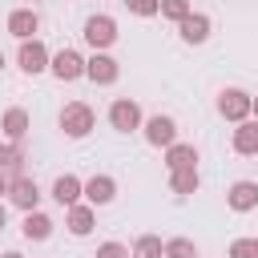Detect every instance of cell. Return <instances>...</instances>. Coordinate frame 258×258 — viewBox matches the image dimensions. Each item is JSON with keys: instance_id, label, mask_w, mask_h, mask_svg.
<instances>
[{"instance_id": "e0dca14e", "label": "cell", "mask_w": 258, "mask_h": 258, "mask_svg": "<svg viewBox=\"0 0 258 258\" xmlns=\"http://www.w3.org/2000/svg\"><path fill=\"white\" fill-rule=\"evenodd\" d=\"M24 169V149L20 145H0V177H8V181H16V177H24L20 173Z\"/></svg>"}, {"instance_id": "5b68a950", "label": "cell", "mask_w": 258, "mask_h": 258, "mask_svg": "<svg viewBox=\"0 0 258 258\" xmlns=\"http://www.w3.org/2000/svg\"><path fill=\"white\" fill-rule=\"evenodd\" d=\"M141 129H145V141H149V145H157V149H161V145H165V149H169V145H177V121H173V117H165V113H153Z\"/></svg>"}, {"instance_id": "8fae6325", "label": "cell", "mask_w": 258, "mask_h": 258, "mask_svg": "<svg viewBox=\"0 0 258 258\" xmlns=\"http://www.w3.org/2000/svg\"><path fill=\"white\" fill-rule=\"evenodd\" d=\"M52 198H56L64 210H73V206H81V198H85V181L73 177V173H60V177L52 181Z\"/></svg>"}, {"instance_id": "277c9868", "label": "cell", "mask_w": 258, "mask_h": 258, "mask_svg": "<svg viewBox=\"0 0 258 258\" xmlns=\"http://www.w3.org/2000/svg\"><path fill=\"white\" fill-rule=\"evenodd\" d=\"M85 40L93 44V52H105V48L117 40V20L105 16V12H101V16H89V20H85Z\"/></svg>"}, {"instance_id": "d6a6232c", "label": "cell", "mask_w": 258, "mask_h": 258, "mask_svg": "<svg viewBox=\"0 0 258 258\" xmlns=\"http://www.w3.org/2000/svg\"><path fill=\"white\" fill-rule=\"evenodd\" d=\"M32 4H40V0H32Z\"/></svg>"}, {"instance_id": "7402d4cb", "label": "cell", "mask_w": 258, "mask_h": 258, "mask_svg": "<svg viewBox=\"0 0 258 258\" xmlns=\"http://www.w3.org/2000/svg\"><path fill=\"white\" fill-rule=\"evenodd\" d=\"M133 258H165V242L157 234H141L133 242Z\"/></svg>"}, {"instance_id": "4fadbf2b", "label": "cell", "mask_w": 258, "mask_h": 258, "mask_svg": "<svg viewBox=\"0 0 258 258\" xmlns=\"http://www.w3.org/2000/svg\"><path fill=\"white\" fill-rule=\"evenodd\" d=\"M210 28H214V24H210L206 12H189V16L177 24V32H181L185 44H206V40H210Z\"/></svg>"}, {"instance_id": "ffe728a7", "label": "cell", "mask_w": 258, "mask_h": 258, "mask_svg": "<svg viewBox=\"0 0 258 258\" xmlns=\"http://www.w3.org/2000/svg\"><path fill=\"white\" fill-rule=\"evenodd\" d=\"M93 222H97V210L85 202V206H73L69 210V230L77 234V238H85V234H93Z\"/></svg>"}, {"instance_id": "d4e9b609", "label": "cell", "mask_w": 258, "mask_h": 258, "mask_svg": "<svg viewBox=\"0 0 258 258\" xmlns=\"http://www.w3.org/2000/svg\"><path fill=\"white\" fill-rule=\"evenodd\" d=\"M230 258H258V238H234Z\"/></svg>"}, {"instance_id": "7c38bea8", "label": "cell", "mask_w": 258, "mask_h": 258, "mask_svg": "<svg viewBox=\"0 0 258 258\" xmlns=\"http://www.w3.org/2000/svg\"><path fill=\"white\" fill-rule=\"evenodd\" d=\"M226 206H230L234 214L254 210V206H258V181H234V185L226 189Z\"/></svg>"}, {"instance_id": "6da1fadb", "label": "cell", "mask_w": 258, "mask_h": 258, "mask_svg": "<svg viewBox=\"0 0 258 258\" xmlns=\"http://www.w3.org/2000/svg\"><path fill=\"white\" fill-rule=\"evenodd\" d=\"M250 109H254V97H250L246 89H222V93H218V113H222L226 121L242 125V121H250Z\"/></svg>"}, {"instance_id": "4316f807", "label": "cell", "mask_w": 258, "mask_h": 258, "mask_svg": "<svg viewBox=\"0 0 258 258\" xmlns=\"http://www.w3.org/2000/svg\"><path fill=\"white\" fill-rule=\"evenodd\" d=\"M97 258H129V250L121 242H105V246H97Z\"/></svg>"}, {"instance_id": "cb8c5ba5", "label": "cell", "mask_w": 258, "mask_h": 258, "mask_svg": "<svg viewBox=\"0 0 258 258\" xmlns=\"http://www.w3.org/2000/svg\"><path fill=\"white\" fill-rule=\"evenodd\" d=\"M165 258H198V246L189 238H169L165 242Z\"/></svg>"}, {"instance_id": "8992f818", "label": "cell", "mask_w": 258, "mask_h": 258, "mask_svg": "<svg viewBox=\"0 0 258 258\" xmlns=\"http://www.w3.org/2000/svg\"><path fill=\"white\" fill-rule=\"evenodd\" d=\"M16 64L28 73V77H36V73H44L48 64H52V56H48V48L40 44V40H20V52H16Z\"/></svg>"}, {"instance_id": "2e32d148", "label": "cell", "mask_w": 258, "mask_h": 258, "mask_svg": "<svg viewBox=\"0 0 258 258\" xmlns=\"http://www.w3.org/2000/svg\"><path fill=\"white\" fill-rule=\"evenodd\" d=\"M165 169H169V173H173V169H198V149L185 145V141L169 145V149H165Z\"/></svg>"}, {"instance_id": "1f68e13d", "label": "cell", "mask_w": 258, "mask_h": 258, "mask_svg": "<svg viewBox=\"0 0 258 258\" xmlns=\"http://www.w3.org/2000/svg\"><path fill=\"white\" fill-rule=\"evenodd\" d=\"M0 73H4V52H0Z\"/></svg>"}, {"instance_id": "484cf974", "label": "cell", "mask_w": 258, "mask_h": 258, "mask_svg": "<svg viewBox=\"0 0 258 258\" xmlns=\"http://www.w3.org/2000/svg\"><path fill=\"white\" fill-rule=\"evenodd\" d=\"M133 16H157L161 12V0H125Z\"/></svg>"}, {"instance_id": "9a60e30c", "label": "cell", "mask_w": 258, "mask_h": 258, "mask_svg": "<svg viewBox=\"0 0 258 258\" xmlns=\"http://www.w3.org/2000/svg\"><path fill=\"white\" fill-rule=\"evenodd\" d=\"M0 129H4V137H8L12 145H20V141L28 137V113H24V109H8V113L0 117Z\"/></svg>"}, {"instance_id": "f1b7e54d", "label": "cell", "mask_w": 258, "mask_h": 258, "mask_svg": "<svg viewBox=\"0 0 258 258\" xmlns=\"http://www.w3.org/2000/svg\"><path fill=\"white\" fill-rule=\"evenodd\" d=\"M8 185H12V181H8V177H0V198L8 194Z\"/></svg>"}, {"instance_id": "d6986e66", "label": "cell", "mask_w": 258, "mask_h": 258, "mask_svg": "<svg viewBox=\"0 0 258 258\" xmlns=\"http://www.w3.org/2000/svg\"><path fill=\"white\" fill-rule=\"evenodd\" d=\"M234 153H250V157H258V121H254V117L242 121V125L234 129Z\"/></svg>"}, {"instance_id": "5bb4252c", "label": "cell", "mask_w": 258, "mask_h": 258, "mask_svg": "<svg viewBox=\"0 0 258 258\" xmlns=\"http://www.w3.org/2000/svg\"><path fill=\"white\" fill-rule=\"evenodd\" d=\"M8 198H12V206H16V210L32 214V210H36V202H40V189H36V181H32V177H16V181L8 185Z\"/></svg>"}, {"instance_id": "9c48e42d", "label": "cell", "mask_w": 258, "mask_h": 258, "mask_svg": "<svg viewBox=\"0 0 258 258\" xmlns=\"http://www.w3.org/2000/svg\"><path fill=\"white\" fill-rule=\"evenodd\" d=\"M117 198V181L109 177V173H93L89 181H85V202L97 210V206H109Z\"/></svg>"}, {"instance_id": "83f0119b", "label": "cell", "mask_w": 258, "mask_h": 258, "mask_svg": "<svg viewBox=\"0 0 258 258\" xmlns=\"http://www.w3.org/2000/svg\"><path fill=\"white\" fill-rule=\"evenodd\" d=\"M4 230H8V210L0 206V234H4Z\"/></svg>"}, {"instance_id": "f546056e", "label": "cell", "mask_w": 258, "mask_h": 258, "mask_svg": "<svg viewBox=\"0 0 258 258\" xmlns=\"http://www.w3.org/2000/svg\"><path fill=\"white\" fill-rule=\"evenodd\" d=\"M0 258H24V254H20V250H8V254H0Z\"/></svg>"}, {"instance_id": "44dd1931", "label": "cell", "mask_w": 258, "mask_h": 258, "mask_svg": "<svg viewBox=\"0 0 258 258\" xmlns=\"http://www.w3.org/2000/svg\"><path fill=\"white\" fill-rule=\"evenodd\" d=\"M198 185H202V177H198V169H173L169 173V189L173 194H198Z\"/></svg>"}, {"instance_id": "ac0fdd59", "label": "cell", "mask_w": 258, "mask_h": 258, "mask_svg": "<svg viewBox=\"0 0 258 258\" xmlns=\"http://www.w3.org/2000/svg\"><path fill=\"white\" fill-rule=\"evenodd\" d=\"M20 234H24L28 242H44V238L52 234V218H48V214H40V210H32V214H24Z\"/></svg>"}, {"instance_id": "30bf717a", "label": "cell", "mask_w": 258, "mask_h": 258, "mask_svg": "<svg viewBox=\"0 0 258 258\" xmlns=\"http://www.w3.org/2000/svg\"><path fill=\"white\" fill-rule=\"evenodd\" d=\"M8 32H12L16 40H36V32H40L36 8H16V12L8 16Z\"/></svg>"}, {"instance_id": "3957f363", "label": "cell", "mask_w": 258, "mask_h": 258, "mask_svg": "<svg viewBox=\"0 0 258 258\" xmlns=\"http://www.w3.org/2000/svg\"><path fill=\"white\" fill-rule=\"evenodd\" d=\"M109 125H113L117 133H133V129H141V105H137L133 97H117V101L109 105Z\"/></svg>"}, {"instance_id": "ba28073f", "label": "cell", "mask_w": 258, "mask_h": 258, "mask_svg": "<svg viewBox=\"0 0 258 258\" xmlns=\"http://www.w3.org/2000/svg\"><path fill=\"white\" fill-rule=\"evenodd\" d=\"M85 77H89L93 85H113V81L121 77V64H117L109 52H93V56L85 60Z\"/></svg>"}, {"instance_id": "52a82bcc", "label": "cell", "mask_w": 258, "mask_h": 258, "mask_svg": "<svg viewBox=\"0 0 258 258\" xmlns=\"http://www.w3.org/2000/svg\"><path fill=\"white\" fill-rule=\"evenodd\" d=\"M48 73H52L56 81H77V77H85V56H81L77 48H60V52L52 56Z\"/></svg>"}, {"instance_id": "603a6c76", "label": "cell", "mask_w": 258, "mask_h": 258, "mask_svg": "<svg viewBox=\"0 0 258 258\" xmlns=\"http://www.w3.org/2000/svg\"><path fill=\"white\" fill-rule=\"evenodd\" d=\"M189 12H194V8H189V0H161V16H165V20H173V24H181Z\"/></svg>"}, {"instance_id": "7a4b0ae2", "label": "cell", "mask_w": 258, "mask_h": 258, "mask_svg": "<svg viewBox=\"0 0 258 258\" xmlns=\"http://www.w3.org/2000/svg\"><path fill=\"white\" fill-rule=\"evenodd\" d=\"M93 121H97V117H93V109H89L85 101H73V105L60 109V129H64V137H73V141H77V137H89V133H93Z\"/></svg>"}, {"instance_id": "4dcf8cb0", "label": "cell", "mask_w": 258, "mask_h": 258, "mask_svg": "<svg viewBox=\"0 0 258 258\" xmlns=\"http://www.w3.org/2000/svg\"><path fill=\"white\" fill-rule=\"evenodd\" d=\"M250 117H254V121H258V97H254V109H250Z\"/></svg>"}]
</instances>
